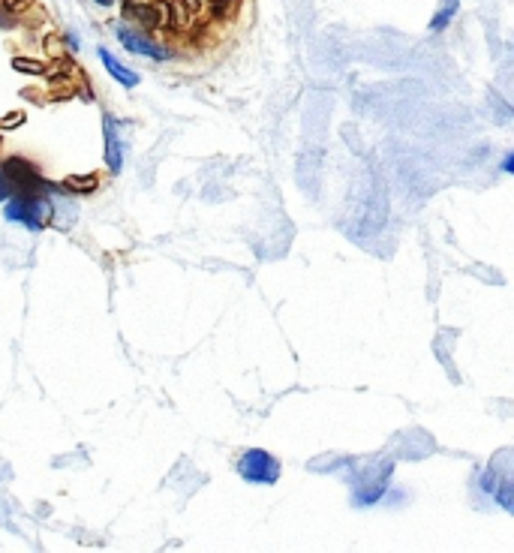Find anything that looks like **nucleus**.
I'll use <instances>...</instances> for the list:
<instances>
[{
	"mask_svg": "<svg viewBox=\"0 0 514 553\" xmlns=\"http://www.w3.org/2000/svg\"><path fill=\"white\" fill-rule=\"evenodd\" d=\"M6 220L9 223H21L24 228H31V232H43V228L51 223V214H54V205L51 199H46V193L39 196H12L9 205L4 208Z\"/></svg>",
	"mask_w": 514,
	"mask_h": 553,
	"instance_id": "1",
	"label": "nucleus"
},
{
	"mask_svg": "<svg viewBox=\"0 0 514 553\" xmlns=\"http://www.w3.org/2000/svg\"><path fill=\"white\" fill-rule=\"evenodd\" d=\"M238 472L241 478H247L253 484H274L280 478V460L262 448H250L238 460Z\"/></svg>",
	"mask_w": 514,
	"mask_h": 553,
	"instance_id": "2",
	"label": "nucleus"
},
{
	"mask_svg": "<svg viewBox=\"0 0 514 553\" xmlns=\"http://www.w3.org/2000/svg\"><path fill=\"white\" fill-rule=\"evenodd\" d=\"M0 169H4V174L12 181V186H16L19 196H39V193L48 190V184L43 181V174H39L31 163H24L21 157L6 159V163L0 166Z\"/></svg>",
	"mask_w": 514,
	"mask_h": 553,
	"instance_id": "3",
	"label": "nucleus"
},
{
	"mask_svg": "<svg viewBox=\"0 0 514 553\" xmlns=\"http://www.w3.org/2000/svg\"><path fill=\"white\" fill-rule=\"evenodd\" d=\"M115 33L130 55H142L151 60H169L172 58V51L166 46H159L154 36H147V31H132V28H124V24H115Z\"/></svg>",
	"mask_w": 514,
	"mask_h": 553,
	"instance_id": "4",
	"label": "nucleus"
},
{
	"mask_svg": "<svg viewBox=\"0 0 514 553\" xmlns=\"http://www.w3.org/2000/svg\"><path fill=\"white\" fill-rule=\"evenodd\" d=\"M103 132H105V163H108V172L117 174L124 169V151H120V139H117V124L112 115L103 117Z\"/></svg>",
	"mask_w": 514,
	"mask_h": 553,
	"instance_id": "5",
	"label": "nucleus"
},
{
	"mask_svg": "<svg viewBox=\"0 0 514 553\" xmlns=\"http://www.w3.org/2000/svg\"><path fill=\"white\" fill-rule=\"evenodd\" d=\"M100 60H103V66L108 70V75H112L117 85H124V88H135V85H139V73L127 70V66L120 63L108 48H103V46H100Z\"/></svg>",
	"mask_w": 514,
	"mask_h": 553,
	"instance_id": "6",
	"label": "nucleus"
},
{
	"mask_svg": "<svg viewBox=\"0 0 514 553\" xmlns=\"http://www.w3.org/2000/svg\"><path fill=\"white\" fill-rule=\"evenodd\" d=\"M61 186H63L66 193H75V196L97 193V190H100V174H97V172H88V174H66Z\"/></svg>",
	"mask_w": 514,
	"mask_h": 553,
	"instance_id": "7",
	"label": "nucleus"
},
{
	"mask_svg": "<svg viewBox=\"0 0 514 553\" xmlns=\"http://www.w3.org/2000/svg\"><path fill=\"white\" fill-rule=\"evenodd\" d=\"M12 70L16 73H24V75H46L48 73V63L46 60H36V58H12Z\"/></svg>",
	"mask_w": 514,
	"mask_h": 553,
	"instance_id": "8",
	"label": "nucleus"
},
{
	"mask_svg": "<svg viewBox=\"0 0 514 553\" xmlns=\"http://www.w3.org/2000/svg\"><path fill=\"white\" fill-rule=\"evenodd\" d=\"M27 120V115L21 112V109H16V112H9V115H4L0 117V132H9V130H16V127H21Z\"/></svg>",
	"mask_w": 514,
	"mask_h": 553,
	"instance_id": "9",
	"label": "nucleus"
},
{
	"mask_svg": "<svg viewBox=\"0 0 514 553\" xmlns=\"http://www.w3.org/2000/svg\"><path fill=\"white\" fill-rule=\"evenodd\" d=\"M454 9H457V0H449V4H445V9H439V16H436V21H433V31H439V28H445V24H449V19L454 16Z\"/></svg>",
	"mask_w": 514,
	"mask_h": 553,
	"instance_id": "10",
	"label": "nucleus"
},
{
	"mask_svg": "<svg viewBox=\"0 0 514 553\" xmlns=\"http://www.w3.org/2000/svg\"><path fill=\"white\" fill-rule=\"evenodd\" d=\"M4 6H6L9 12H16V16L21 19V16H24V12H27V9H31V6H33V0H4Z\"/></svg>",
	"mask_w": 514,
	"mask_h": 553,
	"instance_id": "11",
	"label": "nucleus"
},
{
	"mask_svg": "<svg viewBox=\"0 0 514 553\" xmlns=\"http://www.w3.org/2000/svg\"><path fill=\"white\" fill-rule=\"evenodd\" d=\"M12 196H16V186H12V181L4 174V169H0V201H9Z\"/></svg>",
	"mask_w": 514,
	"mask_h": 553,
	"instance_id": "12",
	"label": "nucleus"
},
{
	"mask_svg": "<svg viewBox=\"0 0 514 553\" xmlns=\"http://www.w3.org/2000/svg\"><path fill=\"white\" fill-rule=\"evenodd\" d=\"M0 24H4V28H16L19 24V16L16 12H9L4 4H0Z\"/></svg>",
	"mask_w": 514,
	"mask_h": 553,
	"instance_id": "13",
	"label": "nucleus"
},
{
	"mask_svg": "<svg viewBox=\"0 0 514 553\" xmlns=\"http://www.w3.org/2000/svg\"><path fill=\"white\" fill-rule=\"evenodd\" d=\"M63 43H66V46H70L73 51L78 48V39H75V33H66V36H63Z\"/></svg>",
	"mask_w": 514,
	"mask_h": 553,
	"instance_id": "14",
	"label": "nucleus"
},
{
	"mask_svg": "<svg viewBox=\"0 0 514 553\" xmlns=\"http://www.w3.org/2000/svg\"><path fill=\"white\" fill-rule=\"evenodd\" d=\"M503 169H505V172H514V154H511V157L505 159V163H503Z\"/></svg>",
	"mask_w": 514,
	"mask_h": 553,
	"instance_id": "15",
	"label": "nucleus"
},
{
	"mask_svg": "<svg viewBox=\"0 0 514 553\" xmlns=\"http://www.w3.org/2000/svg\"><path fill=\"white\" fill-rule=\"evenodd\" d=\"M93 4H100V6H112L115 0H93Z\"/></svg>",
	"mask_w": 514,
	"mask_h": 553,
	"instance_id": "16",
	"label": "nucleus"
}]
</instances>
